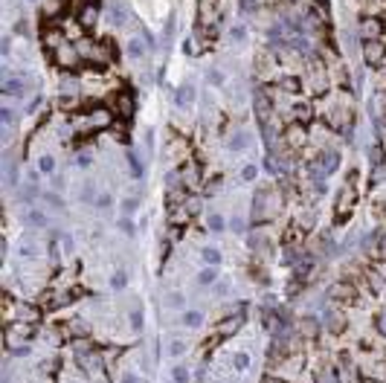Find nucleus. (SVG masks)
<instances>
[{
	"label": "nucleus",
	"instance_id": "nucleus-6",
	"mask_svg": "<svg viewBox=\"0 0 386 383\" xmlns=\"http://www.w3.org/2000/svg\"><path fill=\"white\" fill-rule=\"evenodd\" d=\"M247 142H250V136L244 131H235L233 136H230V145H233L235 151H241V148H247Z\"/></svg>",
	"mask_w": 386,
	"mask_h": 383
},
{
	"label": "nucleus",
	"instance_id": "nucleus-10",
	"mask_svg": "<svg viewBox=\"0 0 386 383\" xmlns=\"http://www.w3.org/2000/svg\"><path fill=\"white\" fill-rule=\"evenodd\" d=\"M3 90H6V93H23V84L17 82V79H6Z\"/></svg>",
	"mask_w": 386,
	"mask_h": 383
},
{
	"label": "nucleus",
	"instance_id": "nucleus-12",
	"mask_svg": "<svg viewBox=\"0 0 386 383\" xmlns=\"http://www.w3.org/2000/svg\"><path fill=\"white\" fill-rule=\"evenodd\" d=\"M186 325L198 328V325H201V314H198V311H189V314H186Z\"/></svg>",
	"mask_w": 386,
	"mask_h": 383
},
{
	"label": "nucleus",
	"instance_id": "nucleus-11",
	"mask_svg": "<svg viewBox=\"0 0 386 383\" xmlns=\"http://www.w3.org/2000/svg\"><path fill=\"white\" fill-rule=\"evenodd\" d=\"M192 96H195V90H192V84H183V87L177 90V102H180V105H183V102H189V99H192Z\"/></svg>",
	"mask_w": 386,
	"mask_h": 383
},
{
	"label": "nucleus",
	"instance_id": "nucleus-13",
	"mask_svg": "<svg viewBox=\"0 0 386 383\" xmlns=\"http://www.w3.org/2000/svg\"><path fill=\"white\" fill-rule=\"evenodd\" d=\"M319 383H337L334 381V369H322V372H319Z\"/></svg>",
	"mask_w": 386,
	"mask_h": 383
},
{
	"label": "nucleus",
	"instance_id": "nucleus-25",
	"mask_svg": "<svg viewBox=\"0 0 386 383\" xmlns=\"http://www.w3.org/2000/svg\"><path fill=\"white\" fill-rule=\"evenodd\" d=\"M212 6H215V0H201V12H203V15H206Z\"/></svg>",
	"mask_w": 386,
	"mask_h": 383
},
{
	"label": "nucleus",
	"instance_id": "nucleus-22",
	"mask_svg": "<svg viewBox=\"0 0 386 383\" xmlns=\"http://www.w3.org/2000/svg\"><path fill=\"white\" fill-rule=\"evenodd\" d=\"M131 171H134V177H139V174H142V166L136 163V157H134V154H131Z\"/></svg>",
	"mask_w": 386,
	"mask_h": 383
},
{
	"label": "nucleus",
	"instance_id": "nucleus-14",
	"mask_svg": "<svg viewBox=\"0 0 386 383\" xmlns=\"http://www.w3.org/2000/svg\"><path fill=\"white\" fill-rule=\"evenodd\" d=\"M247 366H250V357H247L244 351H241V354H235V369H247Z\"/></svg>",
	"mask_w": 386,
	"mask_h": 383
},
{
	"label": "nucleus",
	"instance_id": "nucleus-8",
	"mask_svg": "<svg viewBox=\"0 0 386 383\" xmlns=\"http://www.w3.org/2000/svg\"><path fill=\"white\" fill-rule=\"evenodd\" d=\"M203 261H206V264H218V261H221V253L215 250V247H206V250H203Z\"/></svg>",
	"mask_w": 386,
	"mask_h": 383
},
{
	"label": "nucleus",
	"instance_id": "nucleus-23",
	"mask_svg": "<svg viewBox=\"0 0 386 383\" xmlns=\"http://www.w3.org/2000/svg\"><path fill=\"white\" fill-rule=\"evenodd\" d=\"M209 227H212V230H224V221H221L218 215H212L209 218Z\"/></svg>",
	"mask_w": 386,
	"mask_h": 383
},
{
	"label": "nucleus",
	"instance_id": "nucleus-33",
	"mask_svg": "<svg viewBox=\"0 0 386 383\" xmlns=\"http://www.w3.org/2000/svg\"><path fill=\"white\" fill-rule=\"evenodd\" d=\"M264 383H282V381H273V378H267V381H264Z\"/></svg>",
	"mask_w": 386,
	"mask_h": 383
},
{
	"label": "nucleus",
	"instance_id": "nucleus-1",
	"mask_svg": "<svg viewBox=\"0 0 386 383\" xmlns=\"http://www.w3.org/2000/svg\"><path fill=\"white\" fill-rule=\"evenodd\" d=\"M270 198H273L270 189H258V192H256V198H253V221L270 218Z\"/></svg>",
	"mask_w": 386,
	"mask_h": 383
},
{
	"label": "nucleus",
	"instance_id": "nucleus-27",
	"mask_svg": "<svg viewBox=\"0 0 386 383\" xmlns=\"http://www.w3.org/2000/svg\"><path fill=\"white\" fill-rule=\"evenodd\" d=\"M131 322H134V328H142V314H136V311H134V317H131Z\"/></svg>",
	"mask_w": 386,
	"mask_h": 383
},
{
	"label": "nucleus",
	"instance_id": "nucleus-17",
	"mask_svg": "<svg viewBox=\"0 0 386 383\" xmlns=\"http://www.w3.org/2000/svg\"><path fill=\"white\" fill-rule=\"evenodd\" d=\"M32 305H20V319L26 317V319H38V311H29Z\"/></svg>",
	"mask_w": 386,
	"mask_h": 383
},
{
	"label": "nucleus",
	"instance_id": "nucleus-18",
	"mask_svg": "<svg viewBox=\"0 0 386 383\" xmlns=\"http://www.w3.org/2000/svg\"><path fill=\"white\" fill-rule=\"evenodd\" d=\"M29 224H35V227H44V224H47V218L41 215V212H29Z\"/></svg>",
	"mask_w": 386,
	"mask_h": 383
},
{
	"label": "nucleus",
	"instance_id": "nucleus-20",
	"mask_svg": "<svg viewBox=\"0 0 386 383\" xmlns=\"http://www.w3.org/2000/svg\"><path fill=\"white\" fill-rule=\"evenodd\" d=\"M38 166H41V171H47V174H50V171H52V157H41V163H38Z\"/></svg>",
	"mask_w": 386,
	"mask_h": 383
},
{
	"label": "nucleus",
	"instance_id": "nucleus-26",
	"mask_svg": "<svg viewBox=\"0 0 386 383\" xmlns=\"http://www.w3.org/2000/svg\"><path fill=\"white\" fill-rule=\"evenodd\" d=\"M378 328H381V334H386V311L378 317Z\"/></svg>",
	"mask_w": 386,
	"mask_h": 383
},
{
	"label": "nucleus",
	"instance_id": "nucleus-19",
	"mask_svg": "<svg viewBox=\"0 0 386 383\" xmlns=\"http://www.w3.org/2000/svg\"><path fill=\"white\" fill-rule=\"evenodd\" d=\"M282 87H285V90H299V79H282Z\"/></svg>",
	"mask_w": 386,
	"mask_h": 383
},
{
	"label": "nucleus",
	"instance_id": "nucleus-24",
	"mask_svg": "<svg viewBox=\"0 0 386 383\" xmlns=\"http://www.w3.org/2000/svg\"><path fill=\"white\" fill-rule=\"evenodd\" d=\"M256 177V166H244V180H253Z\"/></svg>",
	"mask_w": 386,
	"mask_h": 383
},
{
	"label": "nucleus",
	"instance_id": "nucleus-28",
	"mask_svg": "<svg viewBox=\"0 0 386 383\" xmlns=\"http://www.w3.org/2000/svg\"><path fill=\"white\" fill-rule=\"evenodd\" d=\"M134 209H136V200H134V198L125 200V212H134Z\"/></svg>",
	"mask_w": 386,
	"mask_h": 383
},
{
	"label": "nucleus",
	"instance_id": "nucleus-7",
	"mask_svg": "<svg viewBox=\"0 0 386 383\" xmlns=\"http://www.w3.org/2000/svg\"><path fill=\"white\" fill-rule=\"evenodd\" d=\"M96 20V6H84L82 9V26H90Z\"/></svg>",
	"mask_w": 386,
	"mask_h": 383
},
{
	"label": "nucleus",
	"instance_id": "nucleus-29",
	"mask_svg": "<svg viewBox=\"0 0 386 383\" xmlns=\"http://www.w3.org/2000/svg\"><path fill=\"white\" fill-rule=\"evenodd\" d=\"M15 354H17V357H26V354H29V346H20V349H15Z\"/></svg>",
	"mask_w": 386,
	"mask_h": 383
},
{
	"label": "nucleus",
	"instance_id": "nucleus-16",
	"mask_svg": "<svg viewBox=\"0 0 386 383\" xmlns=\"http://www.w3.org/2000/svg\"><path fill=\"white\" fill-rule=\"evenodd\" d=\"M212 282H215V270L209 267V270H203L201 273V284H212Z\"/></svg>",
	"mask_w": 386,
	"mask_h": 383
},
{
	"label": "nucleus",
	"instance_id": "nucleus-30",
	"mask_svg": "<svg viewBox=\"0 0 386 383\" xmlns=\"http://www.w3.org/2000/svg\"><path fill=\"white\" fill-rule=\"evenodd\" d=\"M128 50H131V55H139V44H136V41H131V47H128Z\"/></svg>",
	"mask_w": 386,
	"mask_h": 383
},
{
	"label": "nucleus",
	"instance_id": "nucleus-5",
	"mask_svg": "<svg viewBox=\"0 0 386 383\" xmlns=\"http://www.w3.org/2000/svg\"><path fill=\"white\" fill-rule=\"evenodd\" d=\"M363 35H366V41H378V35H381V20H363Z\"/></svg>",
	"mask_w": 386,
	"mask_h": 383
},
{
	"label": "nucleus",
	"instance_id": "nucleus-2",
	"mask_svg": "<svg viewBox=\"0 0 386 383\" xmlns=\"http://www.w3.org/2000/svg\"><path fill=\"white\" fill-rule=\"evenodd\" d=\"M363 55H366V64L372 67H381L386 61V47L381 44V38L378 41H366L363 44Z\"/></svg>",
	"mask_w": 386,
	"mask_h": 383
},
{
	"label": "nucleus",
	"instance_id": "nucleus-31",
	"mask_svg": "<svg viewBox=\"0 0 386 383\" xmlns=\"http://www.w3.org/2000/svg\"><path fill=\"white\" fill-rule=\"evenodd\" d=\"M122 383H139V381H136V375H125V378H122Z\"/></svg>",
	"mask_w": 386,
	"mask_h": 383
},
{
	"label": "nucleus",
	"instance_id": "nucleus-32",
	"mask_svg": "<svg viewBox=\"0 0 386 383\" xmlns=\"http://www.w3.org/2000/svg\"><path fill=\"white\" fill-rule=\"evenodd\" d=\"M381 258H386V235L381 238Z\"/></svg>",
	"mask_w": 386,
	"mask_h": 383
},
{
	"label": "nucleus",
	"instance_id": "nucleus-15",
	"mask_svg": "<svg viewBox=\"0 0 386 383\" xmlns=\"http://www.w3.org/2000/svg\"><path fill=\"white\" fill-rule=\"evenodd\" d=\"M186 381H189V372L183 366H177L174 369V383H186Z\"/></svg>",
	"mask_w": 386,
	"mask_h": 383
},
{
	"label": "nucleus",
	"instance_id": "nucleus-21",
	"mask_svg": "<svg viewBox=\"0 0 386 383\" xmlns=\"http://www.w3.org/2000/svg\"><path fill=\"white\" fill-rule=\"evenodd\" d=\"M111 284H114V287H125V273H117V276L111 279Z\"/></svg>",
	"mask_w": 386,
	"mask_h": 383
},
{
	"label": "nucleus",
	"instance_id": "nucleus-4",
	"mask_svg": "<svg viewBox=\"0 0 386 383\" xmlns=\"http://www.w3.org/2000/svg\"><path fill=\"white\" fill-rule=\"evenodd\" d=\"M117 105H119V114H122L125 119H131V114H134V99H131L128 93H122V96L117 99Z\"/></svg>",
	"mask_w": 386,
	"mask_h": 383
},
{
	"label": "nucleus",
	"instance_id": "nucleus-3",
	"mask_svg": "<svg viewBox=\"0 0 386 383\" xmlns=\"http://www.w3.org/2000/svg\"><path fill=\"white\" fill-rule=\"evenodd\" d=\"M325 325H328L331 334H340L343 331V317H340L337 311H325Z\"/></svg>",
	"mask_w": 386,
	"mask_h": 383
},
{
	"label": "nucleus",
	"instance_id": "nucleus-9",
	"mask_svg": "<svg viewBox=\"0 0 386 383\" xmlns=\"http://www.w3.org/2000/svg\"><path fill=\"white\" fill-rule=\"evenodd\" d=\"M168 354H171V357H183V354H186V343H183V340H174V343L168 346Z\"/></svg>",
	"mask_w": 386,
	"mask_h": 383
}]
</instances>
